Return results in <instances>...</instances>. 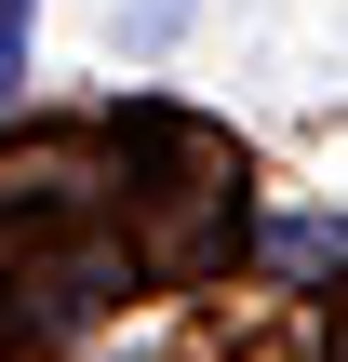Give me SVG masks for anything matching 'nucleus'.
<instances>
[{
	"label": "nucleus",
	"mask_w": 348,
	"mask_h": 362,
	"mask_svg": "<svg viewBox=\"0 0 348 362\" xmlns=\"http://www.w3.org/2000/svg\"><path fill=\"white\" fill-rule=\"evenodd\" d=\"M27 81V0H0V94Z\"/></svg>",
	"instance_id": "f03ea898"
},
{
	"label": "nucleus",
	"mask_w": 348,
	"mask_h": 362,
	"mask_svg": "<svg viewBox=\"0 0 348 362\" xmlns=\"http://www.w3.org/2000/svg\"><path fill=\"white\" fill-rule=\"evenodd\" d=\"M268 269H295V282L348 269V215H295V228H268Z\"/></svg>",
	"instance_id": "f257e3e1"
}]
</instances>
